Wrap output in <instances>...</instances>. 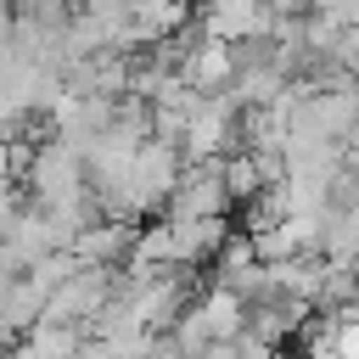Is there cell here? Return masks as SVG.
Wrapping results in <instances>:
<instances>
[{"mask_svg":"<svg viewBox=\"0 0 359 359\" xmlns=\"http://www.w3.org/2000/svg\"><path fill=\"white\" fill-rule=\"evenodd\" d=\"M236 123H241V107L230 90H202L196 107L185 112V129H180V151L185 157H224L236 146Z\"/></svg>","mask_w":359,"mask_h":359,"instance_id":"1","label":"cell"},{"mask_svg":"<svg viewBox=\"0 0 359 359\" xmlns=\"http://www.w3.org/2000/svg\"><path fill=\"white\" fill-rule=\"evenodd\" d=\"M230 191H224V174H219V157H185L180 163V180L163 202L168 219H202V213H224L230 219Z\"/></svg>","mask_w":359,"mask_h":359,"instance_id":"2","label":"cell"},{"mask_svg":"<svg viewBox=\"0 0 359 359\" xmlns=\"http://www.w3.org/2000/svg\"><path fill=\"white\" fill-rule=\"evenodd\" d=\"M191 22V0H129V22H123V45H157L168 34H180Z\"/></svg>","mask_w":359,"mask_h":359,"instance_id":"3","label":"cell"},{"mask_svg":"<svg viewBox=\"0 0 359 359\" xmlns=\"http://www.w3.org/2000/svg\"><path fill=\"white\" fill-rule=\"evenodd\" d=\"M185 84H196V90H224L230 84V73H236V45L230 39H196V45H185L180 50V67H174Z\"/></svg>","mask_w":359,"mask_h":359,"instance_id":"4","label":"cell"},{"mask_svg":"<svg viewBox=\"0 0 359 359\" xmlns=\"http://www.w3.org/2000/svg\"><path fill=\"white\" fill-rule=\"evenodd\" d=\"M174 224V264H191V269H208L219 241H224V213H202V219H168Z\"/></svg>","mask_w":359,"mask_h":359,"instance_id":"5","label":"cell"},{"mask_svg":"<svg viewBox=\"0 0 359 359\" xmlns=\"http://www.w3.org/2000/svg\"><path fill=\"white\" fill-rule=\"evenodd\" d=\"M84 348V325L67 320H34L17 331V353H79Z\"/></svg>","mask_w":359,"mask_h":359,"instance_id":"6","label":"cell"},{"mask_svg":"<svg viewBox=\"0 0 359 359\" xmlns=\"http://www.w3.org/2000/svg\"><path fill=\"white\" fill-rule=\"evenodd\" d=\"M219 174H224V191H230V202H252L258 191H264V163L247 151V146H230L224 157H219Z\"/></svg>","mask_w":359,"mask_h":359,"instance_id":"7","label":"cell"},{"mask_svg":"<svg viewBox=\"0 0 359 359\" xmlns=\"http://www.w3.org/2000/svg\"><path fill=\"white\" fill-rule=\"evenodd\" d=\"M314 11H325V17H337L342 28H348V22H359V0H314Z\"/></svg>","mask_w":359,"mask_h":359,"instance_id":"8","label":"cell"}]
</instances>
